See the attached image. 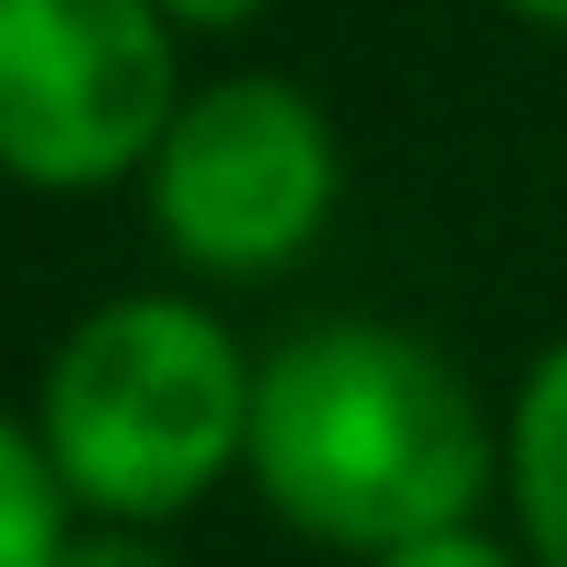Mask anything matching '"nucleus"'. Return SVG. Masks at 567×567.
Wrapping results in <instances>:
<instances>
[{
  "mask_svg": "<svg viewBox=\"0 0 567 567\" xmlns=\"http://www.w3.org/2000/svg\"><path fill=\"white\" fill-rule=\"evenodd\" d=\"M359 567H538L528 548H508V538H488L478 518H458V528H429V538H399V548H379V558Z\"/></svg>",
  "mask_w": 567,
  "mask_h": 567,
  "instance_id": "7",
  "label": "nucleus"
},
{
  "mask_svg": "<svg viewBox=\"0 0 567 567\" xmlns=\"http://www.w3.org/2000/svg\"><path fill=\"white\" fill-rule=\"evenodd\" d=\"M150 229L199 279H279L319 249L339 209V130L279 70H229L179 90L150 169Z\"/></svg>",
  "mask_w": 567,
  "mask_h": 567,
  "instance_id": "3",
  "label": "nucleus"
},
{
  "mask_svg": "<svg viewBox=\"0 0 567 567\" xmlns=\"http://www.w3.org/2000/svg\"><path fill=\"white\" fill-rule=\"evenodd\" d=\"M498 10H518V20H538V30H567V0H498Z\"/></svg>",
  "mask_w": 567,
  "mask_h": 567,
  "instance_id": "10",
  "label": "nucleus"
},
{
  "mask_svg": "<svg viewBox=\"0 0 567 567\" xmlns=\"http://www.w3.org/2000/svg\"><path fill=\"white\" fill-rule=\"evenodd\" d=\"M179 110L159 0H0V179L80 199L150 169Z\"/></svg>",
  "mask_w": 567,
  "mask_h": 567,
  "instance_id": "4",
  "label": "nucleus"
},
{
  "mask_svg": "<svg viewBox=\"0 0 567 567\" xmlns=\"http://www.w3.org/2000/svg\"><path fill=\"white\" fill-rule=\"evenodd\" d=\"M249 389L259 359L219 309L179 289H140L90 309L40 369V449L90 518H189L229 468H249Z\"/></svg>",
  "mask_w": 567,
  "mask_h": 567,
  "instance_id": "2",
  "label": "nucleus"
},
{
  "mask_svg": "<svg viewBox=\"0 0 567 567\" xmlns=\"http://www.w3.org/2000/svg\"><path fill=\"white\" fill-rule=\"evenodd\" d=\"M169 10V30H249L269 0H159Z\"/></svg>",
  "mask_w": 567,
  "mask_h": 567,
  "instance_id": "9",
  "label": "nucleus"
},
{
  "mask_svg": "<svg viewBox=\"0 0 567 567\" xmlns=\"http://www.w3.org/2000/svg\"><path fill=\"white\" fill-rule=\"evenodd\" d=\"M50 567H179V558H169L150 528H130V518H100V528H70Z\"/></svg>",
  "mask_w": 567,
  "mask_h": 567,
  "instance_id": "8",
  "label": "nucleus"
},
{
  "mask_svg": "<svg viewBox=\"0 0 567 567\" xmlns=\"http://www.w3.org/2000/svg\"><path fill=\"white\" fill-rule=\"evenodd\" d=\"M70 538V488L30 419L0 409V567H50Z\"/></svg>",
  "mask_w": 567,
  "mask_h": 567,
  "instance_id": "6",
  "label": "nucleus"
},
{
  "mask_svg": "<svg viewBox=\"0 0 567 567\" xmlns=\"http://www.w3.org/2000/svg\"><path fill=\"white\" fill-rule=\"evenodd\" d=\"M249 488L299 538L379 558L478 518L498 488V429L439 339L399 319H319L259 359Z\"/></svg>",
  "mask_w": 567,
  "mask_h": 567,
  "instance_id": "1",
  "label": "nucleus"
},
{
  "mask_svg": "<svg viewBox=\"0 0 567 567\" xmlns=\"http://www.w3.org/2000/svg\"><path fill=\"white\" fill-rule=\"evenodd\" d=\"M498 488L518 508V548L538 567H567V339L518 379L498 419Z\"/></svg>",
  "mask_w": 567,
  "mask_h": 567,
  "instance_id": "5",
  "label": "nucleus"
}]
</instances>
